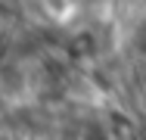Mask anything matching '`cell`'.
Here are the masks:
<instances>
[{"mask_svg": "<svg viewBox=\"0 0 146 140\" xmlns=\"http://www.w3.org/2000/svg\"><path fill=\"white\" fill-rule=\"evenodd\" d=\"M134 44H137V50H143V53H146V19L137 25V31H134Z\"/></svg>", "mask_w": 146, "mask_h": 140, "instance_id": "obj_1", "label": "cell"}, {"mask_svg": "<svg viewBox=\"0 0 146 140\" xmlns=\"http://www.w3.org/2000/svg\"><path fill=\"white\" fill-rule=\"evenodd\" d=\"M0 140H13V137H0Z\"/></svg>", "mask_w": 146, "mask_h": 140, "instance_id": "obj_2", "label": "cell"}]
</instances>
